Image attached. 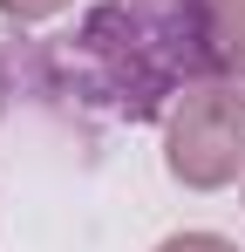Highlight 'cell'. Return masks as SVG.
<instances>
[{"instance_id": "obj_1", "label": "cell", "mask_w": 245, "mask_h": 252, "mask_svg": "<svg viewBox=\"0 0 245 252\" xmlns=\"http://www.w3.org/2000/svg\"><path fill=\"white\" fill-rule=\"evenodd\" d=\"M163 170L184 191H225L245 170V82L204 75L163 116Z\"/></svg>"}, {"instance_id": "obj_2", "label": "cell", "mask_w": 245, "mask_h": 252, "mask_svg": "<svg viewBox=\"0 0 245 252\" xmlns=\"http://www.w3.org/2000/svg\"><path fill=\"white\" fill-rule=\"evenodd\" d=\"M211 75H245V0H191Z\"/></svg>"}, {"instance_id": "obj_3", "label": "cell", "mask_w": 245, "mask_h": 252, "mask_svg": "<svg viewBox=\"0 0 245 252\" xmlns=\"http://www.w3.org/2000/svg\"><path fill=\"white\" fill-rule=\"evenodd\" d=\"M75 0H0V14L7 21H21V28H34V21H55V14H68Z\"/></svg>"}, {"instance_id": "obj_4", "label": "cell", "mask_w": 245, "mask_h": 252, "mask_svg": "<svg viewBox=\"0 0 245 252\" xmlns=\"http://www.w3.org/2000/svg\"><path fill=\"white\" fill-rule=\"evenodd\" d=\"M157 252H239V246H232L225 232H170Z\"/></svg>"}, {"instance_id": "obj_5", "label": "cell", "mask_w": 245, "mask_h": 252, "mask_svg": "<svg viewBox=\"0 0 245 252\" xmlns=\"http://www.w3.org/2000/svg\"><path fill=\"white\" fill-rule=\"evenodd\" d=\"M239 82H245V75H239Z\"/></svg>"}]
</instances>
